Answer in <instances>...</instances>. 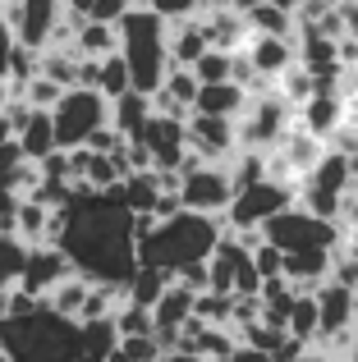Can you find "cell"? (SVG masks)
I'll return each mask as SVG.
<instances>
[{
    "label": "cell",
    "instance_id": "6da1fadb",
    "mask_svg": "<svg viewBox=\"0 0 358 362\" xmlns=\"http://www.w3.org/2000/svg\"><path fill=\"white\" fill-rule=\"evenodd\" d=\"M55 216H60L55 243L64 247V257L79 275L106 284H125L134 275L138 252H134V230H129L134 211L110 188L74 184L69 197L55 206Z\"/></svg>",
    "mask_w": 358,
    "mask_h": 362
},
{
    "label": "cell",
    "instance_id": "7a4b0ae2",
    "mask_svg": "<svg viewBox=\"0 0 358 362\" xmlns=\"http://www.w3.org/2000/svg\"><path fill=\"white\" fill-rule=\"evenodd\" d=\"M221 230H225V216H207V211H188V206H179L175 216H166V221L152 225L147 239L134 243V252H138V262L166 266V271L175 275V266L212 257Z\"/></svg>",
    "mask_w": 358,
    "mask_h": 362
},
{
    "label": "cell",
    "instance_id": "3957f363",
    "mask_svg": "<svg viewBox=\"0 0 358 362\" xmlns=\"http://www.w3.org/2000/svg\"><path fill=\"white\" fill-rule=\"evenodd\" d=\"M0 354L9 362H64L79 354V321L60 317L42 303L37 312H5L0 317Z\"/></svg>",
    "mask_w": 358,
    "mask_h": 362
},
{
    "label": "cell",
    "instance_id": "277c9868",
    "mask_svg": "<svg viewBox=\"0 0 358 362\" xmlns=\"http://www.w3.org/2000/svg\"><path fill=\"white\" fill-rule=\"evenodd\" d=\"M115 37H120L115 51L125 55V64H129V88L152 97V92L161 88L166 69H171V60H166V18L156 14V9H147L143 0H134V5L115 18Z\"/></svg>",
    "mask_w": 358,
    "mask_h": 362
},
{
    "label": "cell",
    "instance_id": "5b68a950",
    "mask_svg": "<svg viewBox=\"0 0 358 362\" xmlns=\"http://www.w3.org/2000/svg\"><path fill=\"white\" fill-rule=\"evenodd\" d=\"M258 230H262V239L276 243L280 252H304V247H335L340 234H345V225L326 221V216L308 211V206H299V202H289V206H280L276 216H267Z\"/></svg>",
    "mask_w": 358,
    "mask_h": 362
},
{
    "label": "cell",
    "instance_id": "8992f818",
    "mask_svg": "<svg viewBox=\"0 0 358 362\" xmlns=\"http://www.w3.org/2000/svg\"><path fill=\"white\" fill-rule=\"evenodd\" d=\"M51 124H55V147H83L88 142V133L97 129V124H106V97H101L97 88H83V83H74V88H64L60 97H55L51 106Z\"/></svg>",
    "mask_w": 358,
    "mask_h": 362
},
{
    "label": "cell",
    "instance_id": "52a82bcc",
    "mask_svg": "<svg viewBox=\"0 0 358 362\" xmlns=\"http://www.w3.org/2000/svg\"><path fill=\"white\" fill-rule=\"evenodd\" d=\"M289 119H294V106H289L285 97H280L276 88H262V92H248V101H243V110L234 115V133H239V147H276V138L289 129Z\"/></svg>",
    "mask_w": 358,
    "mask_h": 362
},
{
    "label": "cell",
    "instance_id": "ba28073f",
    "mask_svg": "<svg viewBox=\"0 0 358 362\" xmlns=\"http://www.w3.org/2000/svg\"><path fill=\"white\" fill-rule=\"evenodd\" d=\"M179 206L188 211H207V216H225L234 197V179H230V165L225 160H202V165L184 170L179 175Z\"/></svg>",
    "mask_w": 358,
    "mask_h": 362
},
{
    "label": "cell",
    "instance_id": "9c48e42d",
    "mask_svg": "<svg viewBox=\"0 0 358 362\" xmlns=\"http://www.w3.org/2000/svg\"><path fill=\"white\" fill-rule=\"evenodd\" d=\"M294 202V184H280V179H258L248 188H234L230 206H225V225L230 230H253L267 216H276L280 206Z\"/></svg>",
    "mask_w": 358,
    "mask_h": 362
},
{
    "label": "cell",
    "instance_id": "30bf717a",
    "mask_svg": "<svg viewBox=\"0 0 358 362\" xmlns=\"http://www.w3.org/2000/svg\"><path fill=\"white\" fill-rule=\"evenodd\" d=\"M313 298H317V339L313 344H322V339H331V335H345V330H358L354 326V303H358L354 284L326 275L313 289Z\"/></svg>",
    "mask_w": 358,
    "mask_h": 362
},
{
    "label": "cell",
    "instance_id": "8fae6325",
    "mask_svg": "<svg viewBox=\"0 0 358 362\" xmlns=\"http://www.w3.org/2000/svg\"><path fill=\"white\" fill-rule=\"evenodd\" d=\"M60 14H64V0H18L14 9H5V18L14 23V37L23 46H33V51L51 46Z\"/></svg>",
    "mask_w": 358,
    "mask_h": 362
},
{
    "label": "cell",
    "instance_id": "7c38bea8",
    "mask_svg": "<svg viewBox=\"0 0 358 362\" xmlns=\"http://www.w3.org/2000/svg\"><path fill=\"white\" fill-rule=\"evenodd\" d=\"M184 133H188V147H193L202 160H230L234 147H239V133H234L230 115H202V110H188Z\"/></svg>",
    "mask_w": 358,
    "mask_h": 362
},
{
    "label": "cell",
    "instance_id": "4fadbf2b",
    "mask_svg": "<svg viewBox=\"0 0 358 362\" xmlns=\"http://www.w3.org/2000/svg\"><path fill=\"white\" fill-rule=\"evenodd\" d=\"M69 271L74 266H69V257H64L60 243H28V262H23V271H18V289L46 298V289L60 284Z\"/></svg>",
    "mask_w": 358,
    "mask_h": 362
},
{
    "label": "cell",
    "instance_id": "5bb4252c",
    "mask_svg": "<svg viewBox=\"0 0 358 362\" xmlns=\"http://www.w3.org/2000/svg\"><path fill=\"white\" fill-rule=\"evenodd\" d=\"M197 18H202L207 46H221V51H243V42H248V33H253L248 18L230 5H202Z\"/></svg>",
    "mask_w": 358,
    "mask_h": 362
},
{
    "label": "cell",
    "instance_id": "9a60e30c",
    "mask_svg": "<svg viewBox=\"0 0 358 362\" xmlns=\"http://www.w3.org/2000/svg\"><path fill=\"white\" fill-rule=\"evenodd\" d=\"M243 55L253 60V69H258L262 78H276L285 64L299 60L294 37H276V33H248V42H243Z\"/></svg>",
    "mask_w": 358,
    "mask_h": 362
},
{
    "label": "cell",
    "instance_id": "2e32d148",
    "mask_svg": "<svg viewBox=\"0 0 358 362\" xmlns=\"http://www.w3.org/2000/svg\"><path fill=\"white\" fill-rule=\"evenodd\" d=\"M331 262H335V247H304V252H285V280L294 289H317V284L331 275Z\"/></svg>",
    "mask_w": 358,
    "mask_h": 362
},
{
    "label": "cell",
    "instance_id": "e0dca14e",
    "mask_svg": "<svg viewBox=\"0 0 358 362\" xmlns=\"http://www.w3.org/2000/svg\"><path fill=\"white\" fill-rule=\"evenodd\" d=\"M202 51H207V33H202V18L197 14L166 23V60L171 64H193Z\"/></svg>",
    "mask_w": 358,
    "mask_h": 362
},
{
    "label": "cell",
    "instance_id": "ac0fdd59",
    "mask_svg": "<svg viewBox=\"0 0 358 362\" xmlns=\"http://www.w3.org/2000/svg\"><path fill=\"white\" fill-rule=\"evenodd\" d=\"M147 115H152V97L138 92V88H129V92H120V97L106 101V124L115 133H125V138H138V129L147 124Z\"/></svg>",
    "mask_w": 358,
    "mask_h": 362
},
{
    "label": "cell",
    "instance_id": "d6986e66",
    "mask_svg": "<svg viewBox=\"0 0 358 362\" xmlns=\"http://www.w3.org/2000/svg\"><path fill=\"white\" fill-rule=\"evenodd\" d=\"M193 293L197 289H188V284H179L171 280L161 289V298L152 303V330H179L188 317H193Z\"/></svg>",
    "mask_w": 358,
    "mask_h": 362
},
{
    "label": "cell",
    "instance_id": "ffe728a7",
    "mask_svg": "<svg viewBox=\"0 0 358 362\" xmlns=\"http://www.w3.org/2000/svg\"><path fill=\"white\" fill-rule=\"evenodd\" d=\"M14 142L28 160H42L46 151H55V124H51V110H28V119L14 129Z\"/></svg>",
    "mask_w": 358,
    "mask_h": 362
},
{
    "label": "cell",
    "instance_id": "44dd1931",
    "mask_svg": "<svg viewBox=\"0 0 358 362\" xmlns=\"http://www.w3.org/2000/svg\"><path fill=\"white\" fill-rule=\"evenodd\" d=\"M243 101H248V92L239 88V83L221 78V83H197V97H193V110H202V115H239Z\"/></svg>",
    "mask_w": 358,
    "mask_h": 362
},
{
    "label": "cell",
    "instance_id": "7402d4cb",
    "mask_svg": "<svg viewBox=\"0 0 358 362\" xmlns=\"http://www.w3.org/2000/svg\"><path fill=\"white\" fill-rule=\"evenodd\" d=\"M88 275H79V271H69L64 275L60 284H51V289H46V308L51 312H60V317H69V321H79V312H83V298H88Z\"/></svg>",
    "mask_w": 358,
    "mask_h": 362
},
{
    "label": "cell",
    "instance_id": "603a6c76",
    "mask_svg": "<svg viewBox=\"0 0 358 362\" xmlns=\"http://www.w3.org/2000/svg\"><path fill=\"white\" fill-rule=\"evenodd\" d=\"M115 46H120L115 23H101V18H83V23L74 28V37H69L74 55H106V51H115Z\"/></svg>",
    "mask_w": 358,
    "mask_h": 362
},
{
    "label": "cell",
    "instance_id": "cb8c5ba5",
    "mask_svg": "<svg viewBox=\"0 0 358 362\" xmlns=\"http://www.w3.org/2000/svg\"><path fill=\"white\" fill-rule=\"evenodd\" d=\"M115 344H120V335H115V321H110V317L79 321V354H83V358L101 362V358H106Z\"/></svg>",
    "mask_w": 358,
    "mask_h": 362
},
{
    "label": "cell",
    "instance_id": "d4e9b609",
    "mask_svg": "<svg viewBox=\"0 0 358 362\" xmlns=\"http://www.w3.org/2000/svg\"><path fill=\"white\" fill-rule=\"evenodd\" d=\"M271 88L280 92V97L289 101V106H304L308 97H313V88H317V78H313V69H308L304 60H294V64H285V69L276 74V78H271Z\"/></svg>",
    "mask_w": 358,
    "mask_h": 362
},
{
    "label": "cell",
    "instance_id": "484cf974",
    "mask_svg": "<svg viewBox=\"0 0 358 362\" xmlns=\"http://www.w3.org/2000/svg\"><path fill=\"white\" fill-rule=\"evenodd\" d=\"M285 330L294 339H304V344L317 339V298H313V289L294 293V308H289V317H285Z\"/></svg>",
    "mask_w": 358,
    "mask_h": 362
},
{
    "label": "cell",
    "instance_id": "4316f807",
    "mask_svg": "<svg viewBox=\"0 0 358 362\" xmlns=\"http://www.w3.org/2000/svg\"><path fill=\"white\" fill-rule=\"evenodd\" d=\"M248 28L253 33H276V37H294V14H289V9H280V5H267V0H258V5L248 9Z\"/></svg>",
    "mask_w": 358,
    "mask_h": 362
},
{
    "label": "cell",
    "instance_id": "83f0119b",
    "mask_svg": "<svg viewBox=\"0 0 358 362\" xmlns=\"http://www.w3.org/2000/svg\"><path fill=\"white\" fill-rule=\"evenodd\" d=\"M97 92L101 97H120V92H129V64H125V55L120 51H106L97 60Z\"/></svg>",
    "mask_w": 358,
    "mask_h": 362
},
{
    "label": "cell",
    "instance_id": "f1b7e54d",
    "mask_svg": "<svg viewBox=\"0 0 358 362\" xmlns=\"http://www.w3.org/2000/svg\"><path fill=\"white\" fill-rule=\"evenodd\" d=\"M28 262V243L18 239L14 230H0V289L18 284V271Z\"/></svg>",
    "mask_w": 358,
    "mask_h": 362
},
{
    "label": "cell",
    "instance_id": "f546056e",
    "mask_svg": "<svg viewBox=\"0 0 358 362\" xmlns=\"http://www.w3.org/2000/svg\"><path fill=\"white\" fill-rule=\"evenodd\" d=\"M110 321H115V335H152V308H138V303H120L115 312H110Z\"/></svg>",
    "mask_w": 358,
    "mask_h": 362
},
{
    "label": "cell",
    "instance_id": "4dcf8cb0",
    "mask_svg": "<svg viewBox=\"0 0 358 362\" xmlns=\"http://www.w3.org/2000/svg\"><path fill=\"white\" fill-rule=\"evenodd\" d=\"M230 55L234 51H221V46H207L202 55H197L188 69L197 74V83H221V78H230Z\"/></svg>",
    "mask_w": 358,
    "mask_h": 362
},
{
    "label": "cell",
    "instance_id": "1f68e13d",
    "mask_svg": "<svg viewBox=\"0 0 358 362\" xmlns=\"http://www.w3.org/2000/svg\"><path fill=\"white\" fill-rule=\"evenodd\" d=\"M60 92H64L60 83H51V78H46V74H33V78H28L23 88H18V97H23L28 106H37V110H51Z\"/></svg>",
    "mask_w": 358,
    "mask_h": 362
},
{
    "label": "cell",
    "instance_id": "d6a6232c",
    "mask_svg": "<svg viewBox=\"0 0 358 362\" xmlns=\"http://www.w3.org/2000/svg\"><path fill=\"white\" fill-rule=\"evenodd\" d=\"M248 257H253V266H258V275L267 280V275H280L285 271V252H280L276 243H267V239H258L248 247Z\"/></svg>",
    "mask_w": 358,
    "mask_h": 362
},
{
    "label": "cell",
    "instance_id": "836d02e7",
    "mask_svg": "<svg viewBox=\"0 0 358 362\" xmlns=\"http://www.w3.org/2000/svg\"><path fill=\"white\" fill-rule=\"evenodd\" d=\"M120 354L129 362H161V344H156V335H125Z\"/></svg>",
    "mask_w": 358,
    "mask_h": 362
},
{
    "label": "cell",
    "instance_id": "e575fe53",
    "mask_svg": "<svg viewBox=\"0 0 358 362\" xmlns=\"http://www.w3.org/2000/svg\"><path fill=\"white\" fill-rule=\"evenodd\" d=\"M147 9H156V14L171 23V18H188V14H197L202 9V0H143Z\"/></svg>",
    "mask_w": 358,
    "mask_h": 362
},
{
    "label": "cell",
    "instance_id": "d590c367",
    "mask_svg": "<svg viewBox=\"0 0 358 362\" xmlns=\"http://www.w3.org/2000/svg\"><path fill=\"white\" fill-rule=\"evenodd\" d=\"M134 5V0H92L88 5V18H101V23H115L125 9Z\"/></svg>",
    "mask_w": 358,
    "mask_h": 362
},
{
    "label": "cell",
    "instance_id": "8d00e7d4",
    "mask_svg": "<svg viewBox=\"0 0 358 362\" xmlns=\"http://www.w3.org/2000/svg\"><path fill=\"white\" fill-rule=\"evenodd\" d=\"M230 362H276V358H271V354H262V349H253V344H243V339H239V344H234V354H230Z\"/></svg>",
    "mask_w": 358,
    "mask_h": 362
},
{
    "label": "cell",
    "instance_id": "74e56055",
    "mask_svg": "<svg viewBox=\"0 0 358 362\" xmlns=\"http://www.w3.org/2000/svg\"><path fill=\"white\" fill-rule=\"evenodd\" d=\"M9 138H14V129H9V119L0 115V142H9Z\"/></svg>",
    "mask_w": 358,
    "mask_h": 362
},
{
    "label": "cell",
    "instance_id": "f35d334b",
    "mask_svg": "<svg viewBox=\"0 0 358 362\" xmlns=\"http://www.w3.org/2000/svg\"><path fill=\"white\" fill-rule=\"evenodd\" d=\"M267 5H280V9H289V14H294V9H299V0H267Z\"/></svg>",
    "mask_w": 358,
    "mask_h": 362
},
{
    "label": "cell",
    "instance_id": "ab89813d",
    "mask_svg": "<svg viewBox=\"0 0 358 362\" xmlns=\"http://www.w3.org/2000/svg\"><path fill=\"white\" fill-rule=\"evenodd\" d=\"M350 110H354V115H358V92H354V97H350Z\"/></svg>",
    "mask_w": 358,
    "mask_h": 362
},
{
    "label": "cell",
    "instance_id": "60d3db41",
    "mask_svg": "<svg viewBox=\"0 0 358 362\" xmlns=\"http://www.w3.org/2000/svg\"><path fill=\"white\" fill-rule=\"evenodd\" d=\"M0 317H5V289H0Z\"/></svg>",
    "mask_w": 358,
    "mask_h": 362
},
{
    "label": "cell",
    "instance_id": "b9f144b4",
    "mask_svg": "<svg viewBox=\"0 0 358 362\" xmlns=\"http://www.w3.org/2000/svg\"><path fill=\"white\" fill-rule=\"evenodd\" d=\"M202 5H230V0H202Z\"/></svg>",
    "mask_w": 358,
    "mask_h": 362
},
{
    "label": "cell",
    "instance_id": "7bdbcfd3",
    "mask_svg": "<svg viewBox=\"0 0 358 362\" xmlns=\"http://www.w3.org/2000/svg\"><path fill=\"white\" fill-rule=\"evenodd\" d=\"M350 37H354V42H358V23H354V28H350Z\"/></svg>",
    "mask_w": 358,
    "mask_h": 362
},
{
    "label": "cell",
    "instance_id": "ee69618b",
    "mask_svg": "<svg viewBox=\"0 0 358 362\" xmlns=\"http://www.w3.org/2000/svg\"><path fill=\"white\" fill-rule=\"evenodd\" d=\"M354 326H358V303H354Z\"/></svg>",
    "mask_w": 358,
    "mask_h": 362
}]
</instances>
